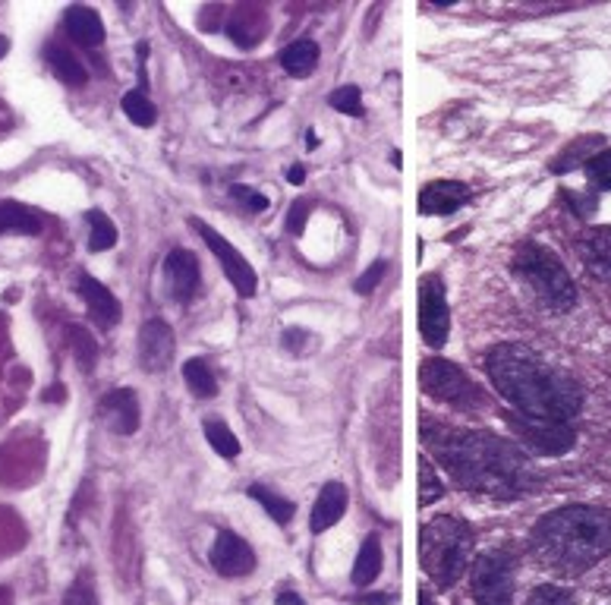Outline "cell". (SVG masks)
Segmentation results:
<instances>
[{
    "label": "cell",
    "instance_id": "cell-1",
    "mask_svg": "<svg viewBox=\"0 0 611 605\" xmlns=\"http://www.w3.org/2000/svg\"><path fill=\"white\" fill-rule=\"evenodd\" d=\"M423 445L435 461L470 492L492 495V499H520L533 489L530 457L492 432L476 429H444L423 423Z\"/></svg>",
    "mask_w": 611,
    "mask_h": 605
},
{
    "label": "cell",
    "instance_id": "cell-2",
    "mask_svg": "<svg viewBox=\"0 0 611 605\" xmlns=\"http://www.w3.org/2000/svg\"><path fill=\"white\" fill-rule=\"evenodd\" d=\"M486 369L501 398L517 407L524 417L570 423L583 410L580 385L526 344L492 347L486 356Z\"/></svg>",
    "mask_w": 611,
    "mask_h": 605
},
{
    "label": "cell",
    "instance_id": "cell-3",
    "mask_svg": "<svg viewBox=\"0 0 611 605\" xmlns=\"http://www.w3.org/2000/svg\"><path fill=\"white\" fill-rule=\"evenodd\" d=\"M530 545L543 568L577 577L611 552V511L589 505L558 508L533 527Z\"/></svg>",
    "mask_w": 611,
    "mask_h": 605
},
{
    "label": "cell",
    "instance_id": "cell-4",
    "mask_svg": "<svg viewBox=\"0 0 611 605\" xmlns=\"http://www.w3.org/2000/svg\"><path fill=\"white\" fill-rule=\"evenodd\" d=\"M473 555V530L461 518L425 520L419 530V564L438 583V587H454L461 574L467 571V562Z\"/></svg>",
    "mask_w": 611,
    "mask_h": 605
},
{
    "label": "cell",
    "instance_id": "cell-5",
    "mask_svg": "<svg viewBox=\"0 0 611 605\" xmlns=\"http://www.w3.org/2000/svg\"><path fill=\"white\" fill-rule=\"evenodd\" d=\"M514 275L533 290L552 312H570L577 306L574 278L561 265V259L549 246L526 240L514 252Z\"/></svg>",
    "mask_w": 611,
    "mask_h": 605
},
{
    "label": "cell",
    "instance_id": "cell-6",
    "mask_svg": "<svg viewBox=\"0 0 611 605\" xmlns=\"http://www.w3.org/2000/svg\"><path fill=\"white\" fill-rule=\"evenodd\" d=\"M419 385L429 398H438L451 407H461V410H473L482 404V391L476 388V381L461 366L442 360V356H432L419 366Z\"/></svg>",
    "mask_w": 611,
    "mask_h": 605
},
{
    "label": "cell",
    "instance_id": "cell-7",
    "mask_svg": "<svg viewBox=\"0 0 611 605\" xmlns=\"http://www.w3.org/2000/svg\"><path fill=\"white\" fill-rule=\"evenodd\" d=\"M476 605H511L514 600V555L486 552L473 564Z\"/></svg>",
    "mask_w": 611,
    "mask_h": 605
},
{
    "label": "cell",
    "instance_id": "cell-8",
    "mask_svg": "<svg viewBox=\"0 0 611 605\" xmlns=\"http://www.w3.org/2000/svg\"><path fill=\"white\" fill-rule=\"evenodd\" d=\"M451 328V312L448 297H444V284L438 275H425L419 284V335L429 350H442L448 344Z\"/></svg>",
    "mask_w": 611,
    "mask_h": 605
},
{
    "label": "cell",
    "instance_id": "cell-9",
    "mask_svg": "<svg viewBox=\"0 0 611 605\" xmlns=\"http://www.w3.org/2000/svg\"><path fill=\"white\" fill-rule=\"evenodd\" d=\"M189 225L199 231V237L205 240V246L214 252V259H218V265L224 269V278L233 284V290H237L240 297H256V288H259V278L256 271H252V265L246 262L243 256H240V250L233 243H227L224 237H221L218 231H214L212 225H205V221L193 218Z\"/></svg>",
    "mask_w": 611,
    "mask_h": 605
},
{
    "label": "cell",
    "instance_id": "cell-10",
    "mask_svg": "<svg viewBox=\"0 0 611 605\" xmlns=\"http://www.w3.org/2000/svg\"><path fill=\"white\" fill-rule=\"evenodd\" d=\"M511 429L520 432V438L533 445L543 454H564L574 448V429L570 423H552V419H533L524 413H507Z\"/></svg>",
    "mask_w": 611,
    "mask_h": 605
},
{
    "label": "cell",
    "instance_id": "cell-11",
    "mask_svg": "<svg viewBox=\"0 0 611 605\" xmlns=\"http://www.w3.org/2000/svg\"><path fill=\"white\" fill-rule=\"evenodd\" d=\"M136 347H139V366H142L145 372L151 375L168 372L177 350L174 331H170V325L164 322V318H149V322L142 325V331H139Z\"/></svg>",
    "mask_w": 611,
    "mask_h": 605
},
{
    "label": "cell",
    "instance_id": "cell-12",
    "mask_svg": "<svg viewBox=\"0 0 611 605\" xmlns=\"http://www.w3.org/2000/svg\"><path fill=\"white\" fill-rule=\"evenodd\" d=\"M212 568L221 577H246L256 571V552L243 536L231 530H221L212 545Z\"/></svg>",
    "mask_w": 611,
    "mask_h": 605
},
{
    "label": "cell",
    "instance_id": "cell-13",
    "mask_svg": "<svg viewBox=\"0 0 611 605\" xmlns=\"http://www.w3.org/2000/svg\"><path fill=\"white\" fill-rule=\"evenodd\" d=\"M164 288H168L170 300L189 303L199 290V259L189 250H170L164 259Z\"/></svg>",
    "mask_w": 611,
    "mask_h": 605
},
{
    "label": "cell",
    "instance_id": "cell-14",
    "mask_svg": "<svg viewBox=\"0 0 611 605\" xmlns=\"http://www.w3.org/2000/svg\"><path fill=\"white\" fill-rule=\"evenodd\" d=\"M98 417L117 435H132L139 429V398L132 388H117L98 400Z\"/></svg>",
    "mask_w": 611,
    "mask_h": 605
},
{
    "label": "cell",
    "instance_id": "cell-15",
    "mask_svg": "<svg viewBox=\"0 0 611 605\" xmlns=\"http://www.w3.org/2000/svg\"><path fill=\"white\" fill-rule=\"evenodd\" d=\"M470 187L461 180H435L419 193V212L423 215H454L470 202Z\"/></svg>",
    "mask_w": 611,
    "mask_h": 605
},
{
    "label": "cell",
    "instance_id": "cell-16",
    "mask_svg": "<svg viewBox=\"0 0 611 605\" xmlns=\"http://www.w3.org/2000/svg\"><path fill=\"white\" fill-rule=\"evenodd\" d=\"M76 288H79L82 300H86L88 312H92V318L101 325V328H114V325L120 322V300L105 288V284L95 281L92 275H79V284H76Z\"/></svg>",
    "mask_w": 611,
    "mask_h": 605
},
{
    "label": "cell",
    "instance_id": "cell-17",
    "mask_svg": "<svg viewBox=\"0 0 611 605\" xmlns=\"http://www.w3.org/2000/svg\"><path fill=\"white\" fill-rule=\"evenodd\" d=\"M347 511V486L343 482H324V489L318 492L315 505H312V518H309V530L312 533H324L337 524Z\"/></svg>",
    "mask_w": 611,
    "mask_h": 605
},
{
    "label": "cell",
    "instance_id": "cell-18",
    "mask_svg": "<svg viewBox=\"0 0 611 605\" xmlns=\"http://www.w3.org/2000/svg\"><path fill=\"white\" fill-rule=\"evenodd\" d=\"M63 29L82 48H98L105 41V23L92 6H69L63 13Z\"/></svg>",
    "mask_w": 611,
    "mask_h": 605
},
{
    "label": "cell",
    "instance_id": "cell-19",
    "mask_svg": "<svg viewBox=\"0 0 611 605\" xmlns=\"http://www.w3.org/2000/svg\"><path fill=\"white\" fill-rule=\"evenodd\" d=\"M227 35L240 44V48H252L262 41L265 35V13L252 4H243L233 10L231 23H227Z\"/></svg>",
    "mask_w": 611,
    "mask_h": 605
},
{
    "label": "cell",
    "instance_id": "cell-20",
    "mask_svg": "<svg viewBox=\"0 0 611 605\" xmlns=\"http://www.w3.org/2000/svg\"><path fill=\"white\" fill-rule=\"evenodd\" d=\"M281 67L287 69L290 76L303 79L309 76L312 69L318 67V44L312 38H300V41H290L287 48L281 50Z\"/></svg>",
    "mask_w": 611,
    "mask_h": 605
},
{
    "label": "cell",
    "instance_id": "cell-21",
    "mask_svg": "<svg viewBox=\"0 0 611 605\" xmlns=\"http://www.w3.org/2000/svg\"><path fill=\"white\" fill-rule=\"evenodd\" d=\"M44 57H48L50 69H54L60 82H67V86H86L88 82V73H86V67H82V60L76 54H69L67 48L48 44V48H44Z\"/></svg>",
    "mask_w": 611,
    "mask_h": 605
},
{
    "label": "cell",
    "instance_id": "cell-22",
    "mask_svg": "<svg viewBox=\"0 0 611 605\" xmlns=\"http://www.w3.org/2000/svg\"><path fill=\"white\" fill-rule=\"evenodd\" d=\"M0 234L35 237V234H41V218L32 208L19 206V202H0Z\"/></svg>",
    "mask_w": 611,
    "mask_h": 605
},
{
    "label": "cell",
    "instance_id": "cell-23",
    "mask_svg": "<svg viewBox=\"0 0 611 605\" xmlns=\"http://www.w3.org/2000/svg\"><path fill=\"white\" fill-rule=\"evenodd\" d=\"M378 574H381V543L378 536H366V543L360 545L353 562V583L356 587H369Z\"/></svg>",
    "mask_w": 611,
    "mask_h": 605
},
{
    "label": "cell",
    "instance_id": "cell-24",
    "mask_svg": "<svg viewBox=\"0 0 611 605\" xmlns=\"http://www.w3.org/2000/svg\"><path fill=\"white\" fill-rule=\"evenodd\" d=\"M250 499L252 501H259V505L269 511V518L275 520V524H290L294 520V501L290 499H284V495H278L275 489H269V486H259V482H252L250 486Z\"/></svg>",
    "mask_w": 611,
    "mask_h": 605
},
{
    "label": "cell",
    "instance_id": "cell-25",
    "mask_svg": "<svg viewBox=\"0 0 611 605\" xmlns=\"http://www.w3.org/2000/svg\"><path fill=\"white\" fill-rule=\"evenodd\" d=\"M183 379H187L189 391H193L196 398H214V394H218V381H214L208 362L199 360V356L183 362Z\"/></svg>",
    "mask_w": 611,
    "mask_h": 605
},
{
    "label": "cell",
    "instance_id": "cell-26",
    "mask_svg": "<svg viewBox=\"0 0 611 605\" xmlns=\"http://www.w3.org/2000/svg\"><path fill=\"white\" fill-rule=\"evenodd\" d=\"M67 337H69V347H73L76 366H79L82 372H92L95 362H98V344H95L92 331H86L82 325H69Z\"/></svg>",
    "mask_w": 611,
    "mask_h": 605
},
{
    "label": "cell",
    "instance_id": "cell-27",
    "mask_svg": "<svg viewBox=\"0 0 611 605\" xmlns=\"http://www.w3.org/2000/svg\"><path fill=\"white\" fill-rule=\"evenodd\" d=\"M86 221L88 227H92V231H88V250L92 252H105L117 243V227H114V221L107 218L105 212L92 208V212H86Z\"/></svg>",
    "mask_w": 611,
    "mask_h": 605
},
{
    "label": "cell",
    "instance_id": "cell-28",
    "mask_svg": "<svg viewBox=\"0 0 611 605\" xmlns=\"http://www.w3.org/2000/svg\"><path fill=\"white\" fill-rule=\"evenodd\" d=\"M599 145H606V139L602 136H583L577 139L574 145H568V149L561 151V158L558 161H552V174H568V170H574L577 164H587L589 161V149H599Z\"/></svg>",
    "mask_w": 611,
    "mask_h": 605
},
{
    "label": "cell",
    "instance_id": "cell-29",
    "mask_svg": "<svg viewBox=\"0 0 611 605\" xmlns=\"http://www.w3.org/2000/svg\"><path fill=\"white\" fill-rule=\"evenodd\" d=\"M205 438L208 445H212L214 451H218L221 457H227V461H233V457H240V442L237 435L231 432V426L221 423V419H205Z\"/></svg>",
    "mask_w": 611,
    "mask_h": 605
},
{
    "label": "cell",
    "instance_id": "cell-30",
    "mask_svg": "<svg viewBox=\"0 0 611 605\" xmlns=\"http://www.w3.org/2000/svg\"><path fill=\"white\" fill-rule=\"evenodd\" d=\"M120 105H123V114H126V117H130L136 126H151V124H155V117H158L155 105H151V101L145 98V95L139 92V88H136V92H126Z\"/></svg>",
    "mask_w": 611,
    "mask_h": 605
},
{
    "label": "cell",
    "instance_id": "cell-31",
    "mask_svg": "<svg viewBox=\"0 0 611 605\" xmlns=\"http://www.w3.org/2000/svg\"><path fill=\"white\" fill-rule=\"evenodd\" d=\"M587 252L606 275H611V227H596L587 237Z\"/></svg>",
    "mask_w": 611,
    "mask_h": 605
},
{
    "label": "cell",
    "instance_id": "cell-32",
    "mask_svg": "<svg viewBox=\"0 0 611 605\" xmlns=\"http://www.w3.org/2000/svg\"><path fill=\"white\" fill-rule=\"evenodd\" d=\"M442 495H444L442 480H438L429 457H423V461H419V505H432V501H438Z\"/></svg>",
    "mask_w": 611,
    "mask_h": 605
},
{
    "label": "cell",
    "instance_id": "cell-33",
    "mask_svg": "<svg viewBox=\"0 0 611 605\" xmlns=\"http://www.w3.org/2000/svg\"><path fill=\"white\" fill-rule=\"evenodd\" d=\"M328 105L334 107V111L347 114V117H362L360 86H341V88H334V92L328 95Z\"/></svg>",
    "mask_w": 611,
    "mask_h": 605
},
{
    "label": "cell",
    "instance_id": "cell-34",
    "mask_svg": "<svg viewBox=\"0 0 611 605\" xmlns=\"http://www.w3.org/2000/svg\"><path fill=\"white\" fill-rule=\"evenodd\" d=\"M587 177L593 180V187H599V189H611V149H602V151H596L593 158L587 161Z\"/></svg>",
    "mask_w": 611,
    "mask_h": 605
},
{
    "label": "cell",
    "instance_id": "cell-35",
    "mask_svg": "<svg viewBox=\"0 0 611 605\" xmlns=\"http://www.w3.org/2000/svg\"><path fill=\"white\" fill-rule=\"evenodd\" d=\"M570 602H574L570 590L555 587V583H545V587H536V590L530 593V600H526V605H570Z\"/></svg>",
    "mask_w": 611,
    "mask_h": 605
},
{
    "label": "cell",
    "instance_id": "cell-36",
    "mask_svg": "<svg viewBox=\"0 0 611 605\" xmlns=\"http://www.w3.org/2000/svg\"><path fill=\"white\" fill-rule=\"evenodd\" d=\"M381 278H385V262H381V259H378V262H372L366 271H362L360 278H356L353 290H356V294H362V297H366V294H372V290L378 288V281H381Z\"/></svg>",
    "mask_w": 611,
    "mask_h": 605
},
{
    "label": "cell",
    "instance_id": "cell-37",
    "mask_svg": "<svg viewBox=\"0 0 611 605\" xmlns=\"http://www.w3.org/2000/svg\"><path fill=\"white\" fill-rule=\"evenodd\" d=\"M63 605H98V600H95V587L88 577H79V581L69 587L67 600H63Z\"/></svg>",
    "mask_w": 611,
    "mask_h": 605
},
{
    "label": "cell",
    "instance_id": "cell-38",
    "mask_svg": "<svg viewBox=\"0 0 611 605\" xmlns=\"http://www.w3.org/2000/svg\"><path fill=\"white\" fill-rule=\"evenodd\" d=\"M231 196L243 202L250 212H265V208H269V196L256 193V189H250V187H231Z\"/></svg>",
    "mask_w": 611,
    "mask_h": 605
},
{
    "label": "cell",
    "instance_id": "cell-39",
    "mask_svg": "<svg viewBox=\"0 0 611 605\" xmlns=\"http://www.w3.org/2000/svg\"><path fill=\"white\" fill-rule=\"evenodd\" d=\"M312 212V202L309 199H296L294 206H290V215H287V231L294 234V237H300L303 227H306V218H309Z\"/></svg>",
    "mask_w": 611,
    "mask_h": 605
},
{
    "label": "cell",
    "instance_id": "cell-40",
    "mask_svg": "<svg viewBox=\"0 0 611 605\" xmlns=\"http://www.w3.org/2000/svg\"><path fill=\"white\" fill-rule=\"evenodd\" d=\"M306 341V331L303 328H287L284 331V347L294 350V353H300V344Z\"/></svg>",
    "mask_w": 611,
    "mask_h": 605
},
{
    "label": "cell",
    "instance_id": "cell-41",
    "mask_svg": "<svg viewBox=\"0 0 611 605\" xmlns=\"http://www.w3.org/2000/svg\"><path fill=\"white\" fill-rule=\"evenodd\" d=\"M278 605H303V600L287 590V593H278Z\"/></svg>",
    "mask_w": 611,
    "mask_h": 605
},
{
    "label": "cell",
    "instance_id": "cell-42",
    "mask_svg": "<svg viewBox=\"0 0 611 605\" xmlns=\"http://www.w3.org/2000/svg\"><path fill=\"white\" fill-rule=\"evenodd\" d=\"M362 602H366V605H388V602H394V596H385V593H378V596H362Z\"/></svg>",
    "mask_w": 611,
    "mask_h": 605
},
{
    "label": "cell",
    "instance_id": "cell-43",
    "mask_svg": "<svg viewBox=\"0 0 611 605\" xmlns=\"http://www.w3.org/2000/svg\"><path fill=\"white\" fill-rule=\"evenodd\" d=\"M67 398V391H63L60 385H54V388H48V391H44V400H63Z\"/></svg>",
    "mask_w": 611,
    "mask_h": 605
},
{
    "label": "cell",
    "instance_id": "cell-44",
    "mask_svg": "<svg viewBox=\"0 0 611 605\" xmlns=\"http://www.w3.org/2000/svg\"><path fill=\"white\" fill-rule=\"evenodd\" d=\"M290 183H296V187H300L303 183V177H306V170H303V164H294V168H290Z\"/></svg>",
    "mask_w": 611,
    "mask_h": 605
},
{
    "label": "cell",
    "instance_id": "cell-45",
    "mask_svg": "<svg viewBox=\"0 0 611 605\" xmlns=\"http://www.w3.org/2000/svg\"><path fill=\"white\" fill-rule=\"evenodd\" d=\"M419 605H432V596H429V590H419Z\"/></svg>",
    "mask_w": 611,
    "mask_h": 605
},
{
    "label": "cell",
    "instance_id": "cell-46",
    "mask_svg": "<svg viewBox=\"0 0 611 605\" xmlns=\"http://www.w3.org/2000/svg\"><path fill=\"white\" fill-rule=\"evenodd\" d=\"M6 50H10V38L0 35V57H6Z\"/></svg>",
    "mask_w": 611,
    "mask_h": 605
}]
</instances>
